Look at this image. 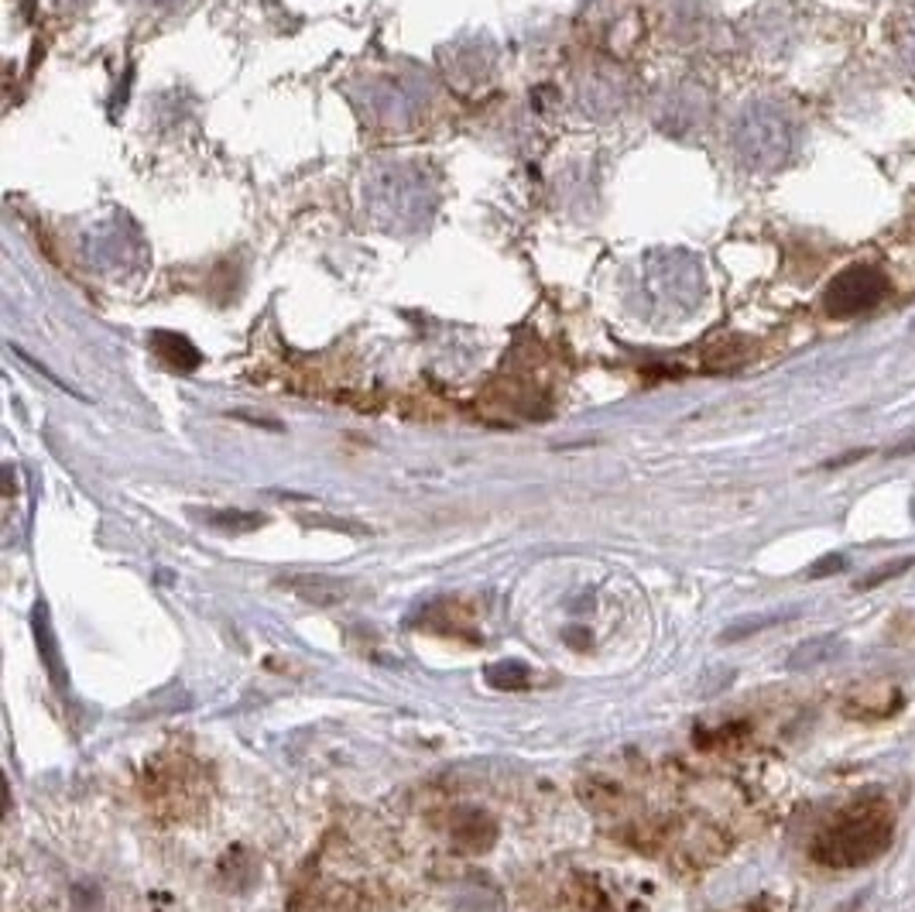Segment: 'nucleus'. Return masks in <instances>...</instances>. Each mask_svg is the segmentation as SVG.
I'll return each mask as SVG.
<instances>
[{
	"instance_id": "nucleus-8",
	"label": "nucleus",
	"mask_w": 915,
	"mask_h": 912,
	"mask_svg": "<svg viewBox=\"0 0 915 912\" xmlns=\"http://www.w3.org/2000/svg\"><path fill=\"white\" fill-rule=\"evenodd\" d=\"M484 680L494 686V689H505V693H514L521 686H529L532 680V672L525 662H514V659H505V662H494L487 672H484Z\"/></svg>"
},
{
	"instance_id": "nucleus-9",
	"label": "nucleus",
	"mask_w": 915,
	"mask_h": 912,
	"mask_svg": "<svg viewBox=\"0 0 915 912\" xmlns=\"http://www.w3.org/2000/svg\"><path fill=\"white\" fill-rule=\"evenodd\" d=\"M915 567V556H902V559H891V562H881V567L870 570L861 583H854V591H875V586L881 583H891V580H899L905 577L908 570Z\"/></svg>"
},
{
	"instance_id": "nucleus-7",
	"label": "nucleus",
	"mask_w": 915,
	"mask_h": 912,
	"mask_svg": "<svg viewBox=\"0 0 915 912\" xmlns=\"http://www.w3.org/2000/svg\"><path fill=\"white\" fill-rule=\"evenodd\" d=\"M792 618H799V611H765V615H748V618H740V621H734V624H727L724 632H721V642L724 645H734V642H745V638H754L758 632H768V628H775V624H786V621H792Z\"/></svg>"
},
{
	"instance_id": "nucleus-12",
	"label": "nucleus",
	"mask_w": 915,
	"mask_h": 912,
	"mask_svg": "<svg viewBox=\"0 0 915 912\" xmlns=\"http://www.w3.org/2000/svg\"><path fill=\"white\" fill-rule=\"evenodd\" d=\"M847 570V559L843 556H823L816 559L813 567H810V580H823V577H834V573H843Z\"/></svg>"
},
{
	"instance_id": "nucleus-2",
	"label": "nucleus",
	"mask_w": 915,
	"mask_h": 912,
	"mask_svg": "<svg viewBox=\"0 0 915 912\" xmlns=\"http://www.w3.org/2000/svg\"><path fill=\"white\" fill-rule=\"evenodd\" d=\"M888 295V278L870 265L843 268L823 292V309L834 319H854L870 313Z\"/></svg>"
},
{
	"instance_id": "nucleus-3",
	"label": "nucleus",
	"mask_w": 915,
	"mask_h": 912,
	"mask_svg": "<svg viewBox=\"0 0 915 912\" xmlns=\"http://www.w3.org/2000/svg\"><path fill=\"white\" fill-rule=\"evenodd\" d=\"M453 844L467 854H484L497 844V823L484 810H460L453 816Z\"/></svg>"
},
{
	"instance_id": "nucleus-11",
	"label": "nucleus",
	"mask_w": 915,
	"mask_h": 912,
	"mask_svg": "<svg viewBox=\"0 0 915 912\" xmlns=\"http://www.w3.org/2000/svg\"><path fill=\"white\" fill-rule=\"evenodd\" d=\"M103 909V896H100V888L90 885V882H79L73 888V912H100Z\"/></svg>"
},
{
	"instance_id": "nucleus-1",
	"label": "nucleus",
	"mask_w": 915,
	"mask_h": 912,
	"mask_svg": "<svg viewBox=\"0 0 915 912\" xmlns=\"http://www.w3.org/2000/svg\"><path fill=\"white\" fill-rule=\"evenodd\" d=\"M891 844V816L885 807H854L830 823L813 844V858L830 867H857L881 858Z\"/></svg>"
},
{
	"instance_id": "nucleus-10",
	"label": "nucleus",
	"mask_w": 915,
	"mask_h": 912,
	"mask_svg": "<svg viewBox=\"0 0 915 912\" xmlns=\"http://www.w3.org/2000/svg\"><path fill=\"white\" fill-rule=\"evenodd\" d=\"M203 518L213 529H224V532H254L265 525V515H254V511H213Z\"/></svg>"
},
{
	"instance_id": "nucleus-5",
	"label": "nucleus",
	"mask_w": 915,
	"mask_h": 912,
	"mask_svg": "<svg viewBox=\"0 0 915 912\" xmlns=\"http://www.w3.org/2000/svg\"><path fill=\"white\" fill-rule=\"evenodd\" d=\"M292 591L302 597V600H309L316 607H333V604H343L346 597H351V586H346V580H333V577H316V573H305V577H292L285 580Z\"/></svg>"
},
{
	"instance_id": "nucleus-6",
	"label": "nucleus",
	"mask_w": 915,
	"mask_h": 912,
	"mask_svg": "<svg viewBox=\"0 0 915 912\" xmlns=\"http://www.w3.org/2000/svg\"><path fill=\"white\" fill-rule=\"evenodd\" d=\"M843 638L837 635H819V638H805L792 656H789V669H813V666H823V662H830L837 656H843Z\"/></svg>"
},
{
	"instance_id": "nucleus-4",
	"label": "nucleus",
	"mask_w": 915,
	"mask_h": 912,
	"mask_svg": "<svg viewBox=\"0 0 915 912\" xmlns=\"http://www.w3.org/2000/svg\"><path fill=\"white\" fill-rule=\"evenodd\" d=\"M31 632H35V645L41 651V662H46L52 683H59V689H65V686H69V680H65V666H62V656H59V645H55L49 607L41 604V600L35 604V611H31Z\"/></svg>"
}]
</instances>
